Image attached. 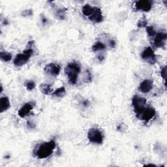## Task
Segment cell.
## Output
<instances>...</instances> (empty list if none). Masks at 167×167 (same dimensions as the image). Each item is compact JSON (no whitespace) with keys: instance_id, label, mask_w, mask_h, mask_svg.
<instances>
[{"instance_id":"7a4b0ae2","label":"cell","mask_w":167,"mask_h":167,"mask_svg":"<svg viewBox=\"0 0 167 167\" xmlns=\"http://www.w3.org/2000/svg\"><path fill=\"white\" fill-rule=\"evenodd\" d=\"M83 15L94 23H100L103 21L102 13L101 9L97 7H92L90 4H86L82 8Z\"/></svg>"},{"instance_id":"3957f363","label":"cell","mask_w":167,"mask_h":167,"mask_svg":"<svg viewBox=\"0 0 167 167\" xmlns=\"http://www.w3.org/2000/svg\"><path fill=\"white\" fill-rule=\"evenodd\" d=\"M80 72V65L75 61L69 62L65 68V73L69 83L72 85L76 84L78 76Z\"/></svg>"},{"instance_id":"44dd1931","label":"cell","mask_w":167,"mask_h":167,"mask_svg":"<svg viewBox=\"0 0 167 167\" xmlns=\"http://www.w3.org/2000/svg\"><path fill=\"white\" fill-rule=\"evenodd\" d=\"M25 86L28 90L32 91L35 87V83L32 80H28L25 82Z\"/></svg>"},{"instance_id":"277c9868","label":"cell","mask_w":167,"mask_h":167,"mask_svg":"<svg viewBox=\"0 0 167 167\" xmlns=\"http://www.w3.org/2000/svg\"><path fill=\"white\" fill-rule=\"evenodd\" d=\"M33 55V50L32 48H27L22 54H18L14 60V65L16 67H22L29 61Z\"/></svg>"},{"instance_id":"f1b7e54d","label":"cell","mask_w":167,"mask_h":167,"mask_svg":"<svg viewBox=\"0 0 167 167\" xmlns=\"http://www.w3.org/2000/svg\"><path fill=\"white\" fill-rule=\"evenodd\" d=\"M33 44H34L33 41H29L28 43V45H27V48H32L33 46Z\"/></svg>"},{"instance_id":"ffe728a7","label":"cell","mask_w":167,"mask_h":167,"mask_svg":"<svg viewBox=\"0 0 167 167\" xmlns=\"http://www.w3.org/2000/svg\"><path fill=\"white\" fill-rule=\"evenodd\" d=\"M83 81L86 82V83H90V82H91L92 81V76H91V75L90 72L88 71V70H86L84 73L83 75Z\"/></svg>"},{"instance_id":"d6986e66","label":"cell","mask_w":167,"mask_h":167,"mask_svg":"<svg viewBox=\"0 0 167 167\" xmlns=\"http://www.w3.org/2000/svg\"><path fill=\"white\" fill-rule=\"evenodd\" d=\"M106 49V46L101 42H97L94 45L92 46V50L93 52H97V51H102Z\"/></svg>"},{"instance_id":"52a82bcc","label":"cell","mask_w":167,"mask_h":167,"mask_svg":"<svg viewBox=\"0 0 167 167\" xmlns=\"http://www.w3.org/2000/svg\"><path fill=\"white\" fill-rule=\"evenodd\" d=\"M147 100L146 98L139 97L138 95H135L132 99V105L134 108V111L136 116L138 115L139 113L146 107Z\"/></svg>"},{"instance_id":"d4e9b609","label":"cell","mask_w":167,"mask_h":167,"mask_svg":"<svg viewBox=\"0 0 167 167\" xmlns=\"http://www.w3.org/2000/svg\"><path fill=\"white\" fill-rule=\"evenodd\" d=\"M161 76L162 78L166 82V66H165L161 68Z\"/></svg>"},{"instance_id":"5b68a950","label":"cell","mask_w":167,"mask_h":167,"mask_svg":"<svg viewBox=\"0 0 167 167\" xmlns=\"http://www.w3.org/2000/svg\"><path fill=\"white\" fill-rule=\"evenodd\" d=\"M87 139L91 143L101 144L104 140V136L100 129L93 127L87 132Z\"/></svg>"},{"instance_id":"30bf717a","label":"cell","mask_w":167,"mask_h":167,"mask_svg":"<svg viewBox=\"0 0 167 167\" xmlns=\"http://www.w3.org/2000/svg\"><path fill=\"white\" fill-rule=\"evenodd\" d=\"M60 70V66L55 63H48L44 68V71H45L46 74L52 76H57L59 75Z\"/></svg>"},{"instance_id":"ac0fdd59","label":"cell","mask_w":167,"mask_h":167,"mask_svg":"<svg viewBox=\"0 0 167 167\" xmlns=\"http://www.w3.org/2000/svg\"><path fill=\"white\" fill-rule=\"evenodd\" d=\"M0 58L1 60L5 62H8L11 60L12 54L8 52L2 51L0 52Z\"/></svg>"},{"instance_id":"e0dca14e","label":"cell","mask_w":167,"mask_h":167,"mask_svg":"<svg viewBox=\"0 0 167 167\" xmlns=\"http://www.w3.org/2000/svg\"><path fill=\"white\" fill-rule=\"evenodd\" d=\"M66 95V90L64 86H62L58 88V89L52 93V96L59 97V98H62Z\"/></svg>"},{"instance_id":"9c48e42d","label":"cell","mask_w":167,"mask_h":167,"mask_svg":"<svg viewBox=\"0 0 167 167\" xmlns=\"http://www.w3.org/2000/svg\"><path fill=\"white\" fill-rule=\"evenodd\" d=\"M141 58L142 60L146 61L149 64L154 65L157 62V58L155 55L154 50L151 47L146 48L145 50L142 52Z\"/></svg>"},{"instance_id":"7402d4cb","label":"cell","mask_w":167,"mask_h":167,"mask_svg":"<svg viewBox=\"0 0 167 167\" xmlns=\"http://www.w3.org/2000/svg\"><path fill=\"white\" fill-rule=\"evenodd\" d=\"M146 32H147V33H148V35L151 37H154L157 33L154 27L151 26L146 27Z\"/></svg>"},{"instance_id":"f546056e","label":"cell","mask_w":167,"mask_h":167,"mask_svg":"<svg viewBox=\"0 0 167 167\" xmlns=\"http://www.w3.org/2000/svg\"><path fill=\"white\" fill-rule=\"evenodd\" d=\"M97 59H98V60H99V61H102L103 60H105V56L101 54V55H99V56H97Z\"/></svg>"},{"instance_id":"603a6c76","label":"cell","mask_w":167,"mask_h":167,"mask_svg":"<svg viewBox=\"0 0 167 167\" xmlns=\"http://www.w3.org/2000/svg\"><path fill=\"white\" fill-rule=\"evenodd\" d=\"M147 24H148V22H147L146 18L145 17H143L139 20L138 24H137V26H138V28L147 27Z\"/></svg>"},{"instance_id":"ba28073f","label":"cell","mask_w":167,"mask_h":167,"mask_svg":"<svg viewBox=\"0 0 167 167\" xmlns=\"http://www.w3.org/2000/svg\"><path fill=\"white\" fill-rule=\"evenodd\" d=\"M154 2L151 0H139L134 2L133 7L136 11L148 12L152 8Z\"/></svg>"},{"instance_id":"8992f818","label":"cell","mask_w":167,"mask_h":167,"mask_svg":"<svg viewBox=\"0 0 167 167\" xmlns=\"http://www.w3.org/2000/svg\"><path fill=\"white\" fill-rule=\"evenodd\" d=\"M155 110L153 107H145L138 115H136V117L140 120L144 121V122H148L151 119L154 118L155 115Z\"/></svg>"},{"instance_id":"1f68e13d","label":"cell","mask_w":167,"mask_h":167,"mask_svg":"<svg viewBox=\"0 0 167 167\" xmlns=\"http://www.w3.org/2000/svg\"><path fill=\"white\" fill-rule=\"evenodd\" d=\"M146 166H156L155 165H153V164H148V165H146Z\"/></svg>"},{"instance_id":"6da1fadb","label":"cell","mask_w":167,"mask_h":167,"mask_svg":"<svg viewBox=\"0 0 167 167\" xmlns=\"http://www.w3.org/2000/svg\"><path fill=\"white\" fill-rule=\"evenodd\" d=\"M56 147L54 140L45 142L37 144L33 150V155L39 159H44L50 156Z\"/></svg>"},{"instance_id":"9a60e30c","label":"cell","mask_w":167,"mask_h":167,"mask_svg":"<svg viewBox=\"0 0 167 167\" xmlns=\"http://www.w3.org/2000/svg\"><path fill=\"white\" fill-rule=\"evenodd\" d=\"M41 91L45 95H50L53 92V88L50 84H42L39 86Z\"/></svg>"},{"instance_id":"83f0119b","label":"cell","mask_w":167,"mask_h":167,"mask_svg":"<svg viewBox=\"0 0 167 167\" xmlns=\"http://www.w3.org/2000/svg\"><path fill=\"white\" fill-rule=\"evenodd\" d=\"M41 21H42V22L44 24H46L48 22V20H47V18L45 16H43L41 17Z\"/></svg>"},{"instance_id":"2e32d148","label":"cell","mask_w":167,"mask_h":167,"mask_svg":"<svg viewBox=\"0 0 167 167\" xmlns=\"http://www.w3.org/2000/svg\"><path fill=\"white\" fill-rule=\"evenodd\" d=\"M67 13V9L65 7H61L58 9L54 13V16L55 17L58 19L61 20H63L65 18Z\"/></svg>"},{"instance_id":"4dcf8cb0","label":"cell","mask_w":167,"mask_h":167,"mask_svg":"<svg viewBox=\"0 0 167 167\" xmlns=\"http://www.w3.org/2000/svg\"><path fill=\"white\" fill-rule=\"evenodd\" d=\"M89 105H90V102H89V101H87V100H86V101H84L83 102V105L84 106H89Z\"/></svg>"},{"instance_id":"8fae6325","label":"cell","mask_w":167,"mask_h":167,"mask_svg":"<svg viewBox=\"0 0 167 167\" xmlns=\"http://www.w3.org/2000/svg\"><path fill=\"white\" fill-rule=\"evenodd\" d=\"M167 35L165 32L156 33L154 39V45L155 48H163L166 45Z\"/></svg>"},{"instance_id":"5bb4252c","label":"cell","mask_w":167,"mask_h":167,"mask_svg":"<svg viewBox=\"0 0 167 167\" xmlns=\"http://www.w3.org/2000/svg\"><path fill=\"white\" fill-rule=\"evenodd\" d=\"M11 107L10 101L7 97H3L0 99V112L3 113Z\"/></svg>"},{"instance_id":"cb8c5ba5","label":"cell","mask_w":167,"mask_h":167,"mask_svg":"<svg viewBox=\"0 0 167 167\" xmlns=\"http://www.w3.org/2000/svg\"><path fill=\"white\" fill-rule=\"evenodd\" d=\"M21 14L23 17H29V16H32L33 14V11L32 9H26V10H24Z\"/></svg>"},{"instance_id":"484cf974","label":"cell","mask_w":167,"mask_h":167,"mask_svg":"<svg viewBox=\"0 0 167 167\" xmlns=\"http://www.w3.org/2000/svg\"><path fill=\"white\" fill-rule=\"evenodd\" d=\"M27 125H28V127H29V129H35V127H36L35 124H33V123L32 121H28Z\"/></svg>"},{"instance_id":"7c38bea8","label":"cell","mask_w":167,"mask_h":167,"mask_svg":"<svg viewBox=\"0 0 167 167\" xmlns=\"http://www.w3.org/2000/svg\"><path fill=\"white\" fill-rule=\"evenodd\" d=\"M35 105V103L34 102H28L26 103V104H24L20 109H19L18 112V116L20 117H22V118L28 116L30 114L32 110L34 109Z\"/></svg>"},{"instance_id":"4fadbf2b","label":"cell","mask_w":167,"mask_h":167,"mask_svg":"<svg viewBox=\"0 0 167 167\" xmlns=\"http://www.w3.org/2000/svg\"><path fill=\"white\" fill-rule=\"evenodd\" d=\"M153 86H154L153 81L151 80L146 79L140 83V84L139 87V90L143 93H147L153 89Z\"/></svg>"},{"instance_id":"4316f807","label":"cell","mask_w":167,"mask_h":167,"mask_svg":"<svg viewBox=\"0 0 167 167\" xmlns=\"http://www.w3.org/2000/svg\"><path fill=\"white\" fill-rule=\"evenodd\" d=\"M109 46L111 48H114L116 47V41L113 39H110V40L109 41Z\"/></svg>"}]
</instances>
